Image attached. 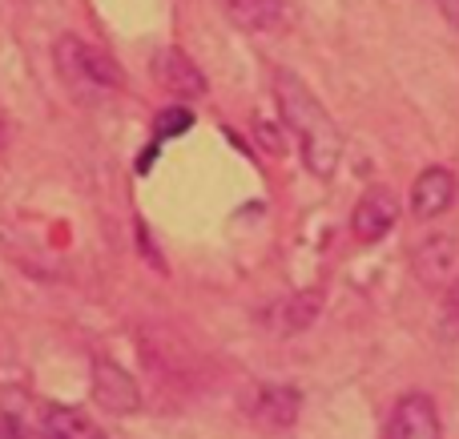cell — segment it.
Instances as JSON below:
<instances>
[{
	"label": "cell",
	"mask_w": 459,
	"mask_h": 439,
	"mask_svg": "<svg viewBox=\"0 0 459 439\" xmlns=\"http://www.w3.org/2000/svg\"><path fill=\"white\" fill-rule=\"evenodd\" d=\"M8 411V408H4ZM24 419L29 435H48V439H97L101 427L77 408H61V403H37V411H13Z\"/></svg>",
	"instance_id": "obj_5"
},
{
	"label": "cell",
	"mask_w": 459,
	"mask_h": 439,
	"mask_svg": "<svg viewBox=\"0 0 459 439\" xmlns=\"http://www.w3.org/2000/svg\"><path fill=\"white\" fill-rule=\"evenodd\" d=\"M318 311H323V290H294V295L278 298V303H270L262 311V327L274 339H286V335H299V331L315 327Z\"/></svg>",
	"instance_id": "obj_8"
},
{
	"label": "cell",
	"mask_w": 459,
	"mask_h": 439,
	"mask_svg": "<svg viewBox=\"0 0 459 439\" xmlns=\"http://www.w3.org/2000/svg\"><path fill=\"white\" fill-rule=\"evenodd\" d=\"M444 343H459V274L444 287V303H439V323H436Z\"/></svg>",
	"instance_id": "obj_13"
},
{
	"label": "cell",
	"mask_w": 459,
	"mask_h": 439,
	"mask_svg": "<svg viewBox=\"0 0 459 439\" xmlns=\"http://www.w3.org/2000/svg\"><path fill=\"white\" fill-rule=\"evenodd\" d=\"M194 129V113L186 105H174V109H161L158 113V125H153V145L166 142V137H178V133H190Z\"/></svg>",
	"instance_id": "obj_14"
},
{
	"label": "cell",
	"mask_w": 459,
	"mask_h": 439,
	"mask_svg": "<svg viewBox=\"0 0 459 439\" xmlns=\"http://www.w3.org/2000/svg\"><path fill=\"white\" fill-rule=\"evenodd\" d=\"M439 432H444V424H439L436 400L423 392L399 395L391 416H387V427H383L387 439H436Z\"/></svg>",
	"instance_id": "obj_4"
},
{
	"label": "cell",
	"mask_w": 459,
	"mask_h": 439,
	"mask_svg": "<svg viewBox=\"0 0 459 439\" xmlns=\"http://www.w3.org/2000/svg\"><path fill=\"white\" fill-rule=\"evenodd\" d=\"M436 8L444 13V21L452 24V29L459 32V0H436Z\"/></svg>",
	"instance_id": "obj_15"
},
{
	"label": "cell",
	"mask_w": 459,
	"mask_h": 439,
	"mask_svg": "<svg viewBox=\"0 0 459 439\" xmlns=\"http://www.w3.org/2000/svg\"><path fill=\"white\" fill-rule=\"evenodd\" d=\"M0 142H4V113H0Z\"/></svg>",
	"instance_id": "obj_16"
},
{
	"label": "cell",
	"mask_w": 459,
	"mask_h": 439,
	"mask_svg": "<svg viewBox=\"0 0 459 439\" xmlns=\"http://www.w3.org/2000/svg\"><path fill=\"white\" fill-rule=\"evenodd\" d=\"M93 400H97V408L113 411V416H134L142 408V387L117 363L97 359L93 363Z\"/></svg>",
	"instance_id": "obj_9"
},
{
	"label": "cell",
	"mask_w": 459,
	"mask_h": 439,
	"mask_svg": "<svg viewBox=\"0 0 459 439\" xmlns=\"http://www.w3.org/2000/svg\"><path fill=\"white\" fill-rule=\"evenodd\" d=\"M274 101H278V113H282V125L290 129V137L299 142L302 166L315 177L331 182L342 161V133H339V125H334V117L326 113V105L318 101L307 81L290 69L274 73Z\"/></svg>",
	"instance_id": "obj_1"
},
{
	"label": "cell",
	"mask_w": 459,
	"mask_h": 439,
	"mask_svg": "<svg viewBox=\"0 0 459 439\" xmlns=\"http://www.w3.org/2000/svg\"><path fill=\"white\" fill-rule=\"evenodd\" d=\"M411 271L423 287L439 290L459 274V242L455 234H428L420 246L411 250Z\"/></svg>",
	"instance_id": "obj_6"
},
{
	"label": "cell",
	"mask_w": 459,
	"mask_h": 439,
	"mask_svg": "<svg viewBox=\"0 0 459 439\" xmlns=\"http://www.w3.org/2000/svg\"><path fill=\"white\" fill-rule=\"evenodd\" d=\"M455 194H459V182H455L452 169L428 166L420 177H415V185H411V214L423 218V222H428V218L447 214V210H452V202H455Z\"/></svg>",
	"instance_id": "obj_11"
},
{
	"label": "cell",
	"mask_w": 459,
	"mask_h": 439,
	"mask_svg": "<svg viewBox=\"0 0 459 439\" xmlns=\"http://www.w3.org/2000/svg\"><path fill=\"white\" fill-rule=\"evenodd\" d=\"M53 65H56V77H61L65 93H69L77 105H101V101H109V97L121 89V81H126V77H121V69L113 65L109 53H101L97 45L73 37V32L56 37Z\"/></svg>",
	"instance_id": "obj_2"
},
{
	"label": "cell",
	"mask_w": 459,
	"mask_h": 439,
	"mask_svg": "<svg viewBox=\"0 0 459 439\" xmlns=\"http://www.w3.org/2000/svg\"><path fill=\"white\" fill-rule=\"evenodd\" d=\"M150 73L166 93L182 97V101L206 97V73H202L198 65L190 61V53H182V48H161V53L150 61Z\"/></svg>",
	"instance_id": "obj_7"
},
{
	"label": "cell",
	"mask_w": 459,
	"mask_h": 439,
	"mask_svg": "<svg viewBox=\"0 0 459 439\" xmlns=\"http://www.w3.org/2000/svg\"><path fill=\"white\" fill-rule=\"evenodd\" d=\"M395 222H399V198L391 185H371V190L355 202V210H351V234H355L359 242H367V246L387 238V234L395 230Z\"/></svg>",
	"instance_id": "obj_3"
},
{
	"label": "cell",
	"mask_w": 459,
	"mask_h": 439,
	"mask_svg": "<svg viewBox=\"0 0 459 439\" xmlns=\"http://www.w3.org/2000/svg\"><path fill=\"white\" fill-rule=\"evenodd\" d=\"M299 408H302V395L282 383H258L250 392V400H246V416L262 419L270 427H290L299 419Z\"/></svg>",
	"instance_id": "obj_12"
},
{
	"label": "cell",
	"mask_w": 459,
	"mask_h": 439,
	"mask_svg": "<svg viewBox=\"0 0 459 439\" xmlns=\"http://www.w3.org/2000/svg\"><path fill=\"white\" fill-rule=\"evenodd\" d=\"M218 8L238 32H282L294 21L286 0H218Z\"/></svg>",
	"instance_id": "obj_10"
}]
</instances>
